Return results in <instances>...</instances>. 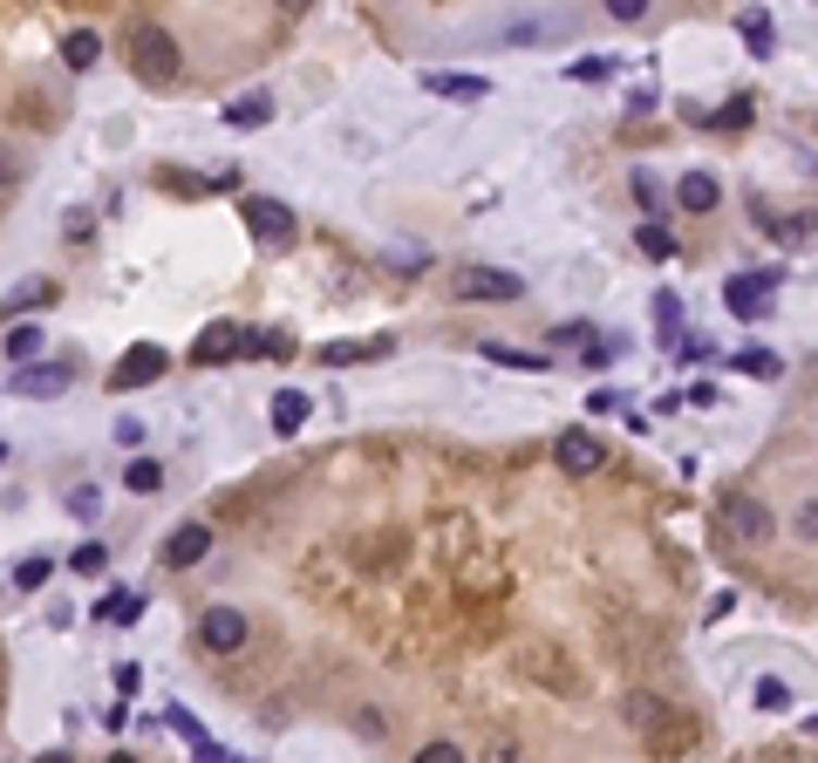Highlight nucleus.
Here are the masks:
<instances>
[{"instance_id": "obj_1", "label": "nucleus", "mask_w": 818, "mask_h": 763, "mask_svg": "<svg viewBox=\"0 0 818 763\" xmlns=\"http://www.w3.org/2000/svg\"><path fill=\"white\" fill-rule=\"evenodd\" d=\"M131 62L144 83H177V62H185V48H177V35L164 28V21H131Z\"/></svg>"}, {"instance_id": "obj_2", "label": "nucleus", "mask_w": 818, "mask_h": 763, "mask_svg": "<svg viewBox=\"0 0 818 763\" xmlns=\"http://www.w3.org/2000/svg\"><path fill=\"white\" fill-rule=\"evenodd\" d=\"M771 293H778V273H736L730 287H723V308L736 321H764V314H771Z\"/></svg>"}, {"instance_id": "obj_3", "label": "nucleus", "mask_w": 818, "mask_h": 763, "mask_svg": "<svg viewBox=\"0 0 818 763\" xmlns=\"http://www.w3.org/2000/svg\"><path fill=\"white\" fill-rule=\"evenodd\" d=\"M239 218L252 225V239H260V246H287L294 239V212L280 205V198H239Z\"/></svg>"}, {"instance_id": "obj_4", "label": "nucleus", "mask_w": 818, "mask_h": 763, "mask_svg": "<svg viewBox=\"0 0 818 763\" xmlns=\"http://www.w3.org/2000/svg\"><path fill=\"white\" fill-rule=\"evenodd\" d=\"M198 641L212 648V654H233V648H246V606H205V621H198Z\"/></svg>"}, {"instance_id": "obj_5", "label": "nucleus", "mask_w": 818, "mask_h": 763, "mask_svg": "<svg viewBox=\"0 0 818 763\" xmlns=\"http://www.w3.org/2000/svg\"><path fill=\"white\" fill-rule=\"evenodd\" d=\"M239 354H246V327L219 321V327H205V341H191V368H225Z\"/></svg>"}, {"instance_id": "obj_6", "label": "nucleus", "mask_w": 818, "mask_h": 763, "mask_svg": "<svg viewBox=\"0 0 818 763\" xmlns=\"http://www.w3.org/2000/svg\"><path fill=\"white\" fill-rule=\"evenodd\" d=\"M553 456H559V471H567V477H586V471L607 464V443L594 437V429H567V437L553 443Z\"/></svg>"}, {"instance_id": "obj_7", "label": "nucleus", "mask_w": 818, "mask_h": 763, "mask_svg": "<svg viewBox=\"0 0 818 763\" xmlns=\"http://www.w3.org/2000/svg\"><path fill=\"white\" fill-rule=\"evenodd\" d=\"M457 293H464V300H519L525 279L505 273V266H471L464 279H457Z\"/></svg>"}, {"instance_id": "obj_8", "label": "nucleus", "mask_w": 818, "mask_h": 763, "mask_svg": "<svg viewBox=\"0 0 818 763\" xmlns=\"http://www.w3.org/2000/svg\"><path fill=\"white\" fill-rule=\"evenodd\" d=\"M723 531H736V539H744V546H764V539H771V531H778V518L764 512L757 498H730V504H723Z\"/></svg>"}, {"instance_id": "obj_9", "label": "nucleus", "mask_w": 818, "mask_h": 763, "mask_svg": "<svg viewBox=\"0 0 818 763\" xmlns=\"http://www.w3.org/2000/svg\"><path fill=\"white\" fill-rule=\"evenodd\" d=\"M164 368H171V354L144 341V348H131V354H123V362H116V375H110V389H137V382H158Z\"/></svg>"}, {"instance_id": "obj_10", "label": "nucleus", "mask_w": 818, "mask_h": 763, "mask_svg": "<svg viewBox=\"0 0 818 763\" xmlns=\"http://www.w3.org/2000/svg\"><path fill=\"white\" fill-rule=\"evenodd\" d=\"M205 552H212V525L191 518V525H177L171 539H164V566H198Z\"/></svg>"}, {"instance_id": "obj_11", "label": "nucleus", "mask_w": 818, "mask_h": 763, "mask_svg": "<svg viewBox=\"0 0 818 763\" xmlns=\"http://www.w3.org/2000/svg\"><path fill=\"white\" fill-rule=\"evenodd\" d=\"M676 205L682 212H716V205H723V185H716L709 171H682L676 177Z\"/></svg>"}, {"instance_id": "obj_12", "label": "nucleus", "mask_w": 818, "mask_h": 763, "mask_svg": "<svg viewBox=\"0 0 818 763\" xmlns=\"http://www.w3.org/2000/svg\"><path fill=\"white\" fill-rule=\"evenodd\" d=\"M423 89L444 96V103H484V96H492L484 75H423Z\"/></svg>"}, {"instance_id": "obj_13", "label": "nucleus", "mask_w": 818, "mask_h": 763, "mask_svg": "<svg viewBox=\"0 0 818 763\" xmlns=\"http://www.w3.org/2000/svg\"><path fill=\"white\" fill-rule=\"evenodd\" d=\"M69 389V362H35V368H21V396H62Z\"/></svg>"}, {"instance_id": "obj_14", "label": "nucleus", "mask_w": 818, "mask_h": 763, "mask_svg": "<svg viewBox=\"0 0 818 763\" xmlns=\"http://www.w3.org/2000/svg\"><path fill=\"white\" fill-rule=\"evenodd\" d=\"M267 116H273V96H267V89H252V96H233V103H225V123H233V130H260Z\"/></svg>"}, {"instance_id": "obj_15", "label": "nucleus", "mask_w": 818, "mask_h": 763, "mask_svg": "<svg viewBox=\"0 0 818 763\" xmlns=\"http://www.w3.org/2000/svg\"><path fill=\"white\" fill-rule=\"evenodd\" d=\"M307 410H314V402H307L300 389H273V410H267V416H273V429H280V437H294V429L307 423Z\"/></svg>"}, {"instance_id": "obj_16", "label": "nucleus", "mask_w": 818, "mask_h": 763, "mask_svg": "<svg viewBox=\"0 0 818 763\" xmlns=\"http://www.w3.org/2000/svg\"><path fill=\"white\" fill-rule=\"evenodd\" d=\"M110 627H131V621H144V593H131V587H110L102 593V606H96Z\"/></svg>"}, {"instance_id": "obj_17", "label": "nucleus", "mask_w": 818, "mask_h": 763, "mask_svg": "<svg viewBox=\"0 0 818 763\" xmlns=\"http://www.w3.org/2000/svg\"><path fill=\"white\" fill-rule=\"evenodd\" d=\"M736 28H744V41H751V55H771V14H764V8H744V14H736Z\"/></svg>"}, {"instance_id": "obj_18", "label": "nucleus", "mask_w": 818, "mask_h": 763, "mask_svg": "<svg viewBox=\"0 0 818 763\" xmlns=\"http://www.w3.org/2000/svg\"><path fill=\"white\" fill-rule=\"evenodd\" d=\"M41 341H48V335H41L35 321H28V327H8V354H14L21 368H35V362H41Z\"/></svg>"}, {"instance_id": "obj_19", "label": "nucleus", "mask_w": 818, "mask_h": 763, "mask_svg": "<svg viewBox=\"0 0 818 763\" xmlns=\"http://www.w3.org/2000/svg\"><path fill=\"white\" fill-rule=\"evenodd\" d=\"M96 55H102V35H96V28H75V35L62 41V62H69V68H89Z\"/></svg>"}, {"instance_id": "obj_20", "label": "nucleus", "mask_w": 818, "mask_h": 763, "mask_svg": "<svg viewBox=\"0 0 818 763\" xmlns=\"http://www.w3.org/2000/svg\"><path fill=\"white\" fill-rule=\"evenodd\" d=\"M478 354H484V362H505V368H546V354H532V348H505V341H484Z\"/></svg>"}, {"instance_id": "obj_21", "label": "nucleus", "mask_w": 818, "mask_h": 763, "mask_svg": "<svg viewBox=\"0 0 818 763\" xmlns=\"http://www.w3.org/2000/svg\"><path fill=\"white\" fill-rule=\"evenodd\" d=\"M102 566H110V546H102V539H83V546L69 552V573H89V579H96Z\"/></svg>"}, {"instance_id": "obj_22", "label": "nucleus", "mask_w": 818, "mask_h": 763, "mask_svg": "<svg viewBox=\"0 0 818 763\" xmlns=\"http://www.w3.org/2000/svg\"><path fill=\"white\" fill-rule=\"evenodd\" d=\"M696 123H709V130H744V123H751V96H736V103L709 110V116H696Z\"/></svg>"}, {"instance_id": "obj_23", "label": "nucleus", "mask_w": 818, "mask_h": 763, "mask_svg": "<svg viewBox=\"0 0 818 763\" xmlns=\"http://www.w3.org/2000/svg\"><path fill=\"white\" fill-rule=\"evenodd\" d=\"M634 246H642L648 260H676V233H669V225H642V233H634Z\"/></svg>"}, {"instance_id": "obj_24", "label": "nucleus", "mask_w": 818, "mask_h": 763, "mask_svg": "<svg viewBox=\"0 0 818 763\" xmlns=\"http://www.w3.org/2000/svg\"><path fill=\"white\" fill-rule=\"evenodd\" d=\"M164 723H171L177 736H185V743H191V750H198V743H212V736H205V723L191 716V709H185V702H171V709H164Z\"/></svg>"}, {"instance_id": "obj_25", "label": "nucleus", "mask_w": 818, "mask_h": 763, "mask_svg": "<svg viewBox=\"0 0 818 763\" xmlns=\"http://www.w3.org/2000/svg\"><path fill=\"white\" fill-rule=\"evenodd\" d=\"M69 518H75V525H96V518H102V491H96V485L69 491Z\"/></svg>"}, {"instance_id": "obj_26", "label": "nucleus", "mask_w": 818, "mask_h": 763, "mask_svg": "<svg viewBox=\"0 0 818 763\" xmlns=\"http://www.w3.org/2000/svg\"><path fill=\"white\" fill-rule=\"evenodd\" d=\"M559 28H567V21H511V28H498V41H546Z\"/></svg>"}, {"instance_id": "obj_27", "label": "nucleus", "mask_w": 818, "mask_h": 763, "mask_svg": "<svg viewBox=\"0 0 818 763\" xmlns=\"http://www.w3.org/2000/svg\"><path fill=\"white\" fill-rule=\"evenodd\" d=\"M123 485H131V491H158V485H164V464H150V456H131Z\"/></svg>"}, {"instance_id": "obj_28", "label": "nucleus", "mask_w": 818, "mask_h": 763, "mask_svg": "<svg viewBox=\"0 0 818 763\" xmlns=\"http://www.w3.org/2000/svg\"><path fill=\"white\" fill-rule=\"evenodd\" d=\"M48 573H55V559H21V566H14V587L35 593V587H48Z\"/></svg>"}, {"instance_id": "obj_29", "label": "nucleus", "mask_w": 818, "mask_h": 763, "mask_svg": "<svg viewBox=\"0 0 818 763\" xmlns=\"http://www.w3.org/2000/svg\"><path fill=\"white\" fill-rule=\"evenodd\" d=\"M628 723H634V729H655V723H661V702H655V696H628Z\"/></svg>"}, {"instance_id": "obj_30", "label": "nucleus", "mask_w": 818, "mask_h": 763, "mask_svg": "<svg viewBox=\"0 0 818 763\" xmlns=\"http://www.w3.org/2000/svg\"><path fill=\"white\" fill-rule=\"evenodd\" d=\"M362 354H382V341H369V348H348V341H335V348H321V362H327V368H342V362H362Z\"/></svg>"}, {"instance_id": "obj_31", "label": "nucleus", "mask_w": 818, "mask_h": 763, "mask_svg": "<svg viewBox=\"0 0 818 763\" xmlns=\"http://www.w3.org/2000/svg\"><path fill=\"white\" fill-rule=\"evenodd\" d=\"M567 75H580V83H607V75H614V55H586V62H573Z\"/></svg>"}, {"instance_id": "obj_32", "label": "nucleus", "mask_w": 818, "mask_h": 763, "mask_svg": "<svg viewBox=\"0 0 818 763\" xmlns=\"http://www.w3.org/2000/svg\"><path fill=\"white\" fill-rule=\"evenodd\" d=\"M409 763H471L464 750H457V743H423L417 756H409Z\"/></svg>"}, {"instance_id": "obj_33", "label": "nucleus", "mask_w": 818, "mask_h": 763, "mask_svg": "<svg viewBox=\"0 0 818 763\" xmlns=\"http://www.w3.org/2000/svg\"><path fill=\"white\" fill-rule=\"evenodd\" d=\"M736 368H744V375H778V354H764V348H751V354H736Z\"/></svg>"}, {"instance_id": "obj_34", "label": "nucleus", "mask_w": 818, "mask_h": 763, "mask_svg": "<svg viewBox=\"0 0 818 763\" xmlns=\"http://www.w3.org/2000/svg\"><path fill=\"white\" fill-rule=\"evenodd\" d=\"M757 702H764V709H784V702H791V689H784L778 675H764V681H757Z\"/></svg>"}, {"instance_id": "obj_35", "label": "nucleus", "mask_w": 818, "mask_h": 763, "mask_svg": "<svg viewBox=\"0 0 818 763\" xmlns=\"http://www.w3.org/2000/svg\"><path fill=\"white\" fill-rule=\"evenodd\" d=\"M791 525H798V539H811V546H818V498H805V504H798V518H791Z\"/></svg>"}, {"instance_id": "obj_36", "label": "nucleus", "mask_w": 818, "mask_h": 763, "mask_svg": "<svg viewBox=\"0 0 818 763\" xmlns=\"http://www.w3.org/2000/svg\"><path fill=\"white\" fill-rule=\"evenodd\" d=\"M676 314H682L676 293H655V321H661V335H669V341H676Z\"/></svg>"}, {"instance_id": "obj_37", "label": "nucleus", "mask_w": 818, "mask_h": 763, "mask_svg": "<svg viewBox=\"0 0 818 763\" xmlns=\"http://www.w3.org/2000/svg\"><path fill=\"white\" fill-rule=\"evenodd\" d=\"M41 300H48V287H21V293H8V308H0V314H21V308H41Z\"/></svg>"}, {"instance_id": "obj_38", "label": "nucleus", "mask_w": 818, "mask_h": 763, "mask_svg": "<svg viewBox=\"0 0 818 763\" xmlns=\"http://www.w3.org/2000/svg\"><path fill=\"white\" fill-rule=\"evenodd\" d=\"M116 443L137 456V443H144V423H137V416H116Z\"/></svg>"}, {"instance_id": "obj_39", "label": "nucleus", "mask_w": 818, "mask_h": 763, "mask_svg": "<svg viewBox=\"0 0 818 763\" xmlns=\"http://www.w3.org/2000/svg\"><path fill=\"white\" fill-rule=\"evenodd\" d=\"M14 177H21V158H14V143L0 137V185H14Z\"/></svg>"}, {"instance_id": "obj_40", "label": "nucleus", "mask_w": 818, "mask_h": 763, "mask_svg": "<svg viewBox=\"0 0 818 763\" xmlns=\"http://www.w3.org/2000/svg\"><path fill=\"white\" fill-rule=\"evenodd\" d=\"M191 756H198V763H225V750H219V743H198Z\"/></svg>"}, {"instance_id": "obj_41", "label": "nucleus", "mask_w": 818, "mask_h": 763, "mask_svg": "<svg viewBox=\"0 0 818 763\" xmlns=\"http://www.w3.org/2000/svg\"><path fill=\"white\" fill-rule=\"evenodd\" d=\"M35 763H75V756H69V750H48V756H35Z\"/></svg>"}, {"instance_id": "obj_42", "label": "nucleus", "mask_w": 818, "mask_h": 763, "mask_svg": "<svg viewBox=\"0 0 818 763\" xmlns=\"http://www.w3.org/2000/svg\"><path fill=\"white\" fill-rule=\"evenodd\" d=\"M225 763H260V756H225Z\"/></svg>"}, {"instance_id": "obj_43", "label": "nucleus", "mask_w": 818, "mask_h": 763, "mask_svg": "<svg viewBox=\"0 0 818 763\" xmlns=\"http://www.w3.org/2000/svg\"><path fill=\"white\" fill-rule=\"evenodd\" d=\"M110 763H137V756H123V750H116V756H110Z\"/></svg>"}, {"instance_id": "obj_44", "label": "nucleus", "mask_w": 818, "mask_h": 763, "mask_svg": "<svg viewBox=\"0 0 818 763\" xmlns=\"http://www.w3.org/2000/svg\"><path fill=\"white\" fill-rule=\"evenodd\" d=\"M805 729H811V736H818V716H805Z\"/></svg>"}, {"instance_id": "obj_45", "label": "nucleus", "mask_w": 818, "mask_h": 763, "mask_svg": "<svg viewBox=\"0 0 818 763\" xmlns=\"http://www.w3.org/2000/svg\"><path fill=\"white\" fill-rule=\"evenodd\" d=\"M0 464H8V437H0Z\"/></svg>"}]
</instances>
